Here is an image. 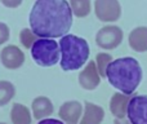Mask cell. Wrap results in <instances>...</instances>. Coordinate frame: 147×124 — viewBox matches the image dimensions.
<instances>
[{
    "label": "cell",
    "instance_id": "cell-1",
    "mask_svg": "<svg viewBox=\"0 0 147 124\" xmlns=\"http://www.w3.org/2000/svg\"><path fill=\"white\" fill-rule=\"evenodd\" d=\"M72 14L67 0H36L28 22L32 33L39 38H62L71 28Z\"/></svg>",
    "mask_w": 147,
    "mask_h": 124
},
{
    "label": "cell",
    "instance_id": "cell-2",
    "mask_svg": "<svg viewBox=\"0 0 147 124\" xmlns=\"http://www.w3.org/2000/svg\"><path fill=\"white\" fill-rule=\"evenodd\" d=\"M143 71L140 62L133 57H123L110 62L106 68V78L114 88L130 96L142 81Z\"/></svg>",
    "mask_w": 147,
    "mask_h": 124
},
{
    "label": "cell",
    "instance_id": "cell-3",
    "mask_svg": "<svg viewBox=\"0 0 147 124\" xmlns=\"http://www.w3.org/2000/svg\"><path fill=\"white\" fill-rule=\"evenodd\" d=\"M61 48V67L63 71H75L86 63L90 54L89 44L85 39L76 35L62 36L59 41Z\"/></svg>",
    "mask_w": 147,
    "mask_h": 124
},
{
    "label": "cell",
    "instance_id": "cell-4",
    "mask_svg": "<svg viewBox=\"0 0 147 124\" xmlns=\"http://www.w3.org/2000/svg\"><path fill=\"white\" fill-rule=\"evenodd\" d=\"M31 56L36 65L41 67H51L59 62L61 48L54 39L40 38L31 47Z\"/></svg>",
    "mask_w": 147,
    "mask_h": 124
},
{
    "label": "cell",
    "instance_id": "cell-5",
    "mask_svg": "<svg viewBox=\"0 0 147 124\" xmlns=\"http://www.w3.org/2000/svg\"><path fill=\"white\" fill-rule=\"evenodd\" d=\"M124 34L123 30L117 26L110 25V26H105L101 30L97 33L96 35V43L99 48L106 49V51H111L115 49L121 44Z\"/></svg>",
    "mask_w": 147,
    "mask_h": 124
},
{
    "label": "cell",
    "instance_id": "cell-6",
    "mask_svg": "<svg viewBox=\"0 0 147 124\" xmlns=\"http://www.w3.org/2000/svg\"><path fill=\"white\" fill-rule=\"evenodd\" d=\"M94 13L102 22H115L121 17V5L119 0H96Z\"/></svg>",
    "mask_w": 147,
    "mask_h": 124
},
{
    "label": "cell",
    "instance_id": "cell-7",
    "mask_svg": "<svg viewBox=\"0 0 147 124\" xmlns=\"http://www.w3.org/2000/svg\"><path fill=\"white\" fill-rule=\"evenodd\" d=\"M127 117L130 124H147V94L134 96L129 100Z\"/></svg>",
    "mask_w": 147,
    "mask_h": 124
},
{
    "label": "cell",
    "instance_id": "cell-8",
    "mask_svg": "<svg viewBox=\"0 0 147 124\" xmlns=\"http://www.w3.org/2000/svg\"><path fill=\"white\" fill-rule=\"evenodd\" d=\"M101 83V75L98 73V68L94 61L86 63V66L79 74V84L85 91H93Z\"/></svg>",
    "mask_w": 147,
    "mask_h": 124
},
{
    "label": "cell",
    "instance_id": "cell-9",
    "mask_svg": "<svg viewBox=\"0 0 147 124\" xmlns=\"http://www.w3.org/2000/svg\"><path fill=\"white\" fill-rule=\"evenodd\" d=\"M0 60L8 70H17L25 63V53L17 45H7L0 53Z\"/></svg>",
    "mask_w": 147,
    "mask_h": 124
},
{
    "label": "cell",
    "instance_id": "cell-10",
    "mask_svg": "<svg viewBox=\"0 0 147 124\" xmlns=\"http://www.w3.org/2000/svg\"><path fill=\"white\" fill-rule=\"evenodd\" d=\"M83 114V106L79 101H67L61 105L58 115L65 124H79Z\"/></svg>",
    "mask_w": 147,
    "mask_h": 124
},
{
    "label": "cell",
    "instance_id": "cell-11",
    "mask_svg": "<svg viewBox=\"0 0 147 124\" xmlns=\"http://www.w3.org/2000/svg\"><path fill=\"white\" fill-rule=\"evenodd\" d=\"M31 109H32L34 118L38 120L47 119V118H48L49 115L53 114V111H54L53 102L45 96L36 97V98L32 101Z\"/></svg>",
    "mask_w": 147,
    "mask_h": 124
},
{
    "label": "cell",
    "instance_id": "cell-12",
    "mask_svg": "<svg viewBox=\"0 0 147 124\" xmlns=\"http://www.w3.org/2000/svg\"><path fill=\"white\" fill-rule=\"evenodd\" d=\"M105 118V110L92 102H85L84 114L79 124H101Z\"/></svg>",
    "mask_w": 147,
    "mask_h": 124
},
{
    "label": "cell",
    "instance_id": "cell-13",
    "mask_svg": "<svg viewBox=\"0 0 147 124\" xmlns=\"http://www.w3.org/2000/svg\"><path fill=\"white\" fill-rule=\"evenodd\" d=\"M129 45L133 51L143 53L147 52V27H136L129 34Z\"/></svg>",
    "mask_w": 147,
    "mask_h": 124
},
{
    "label": "cell",
    "instance_id": "cell-14",
    "mask_svg": "<svg viewBox=\"0 0 147 124\" xmlns=\"http://www.w3.org/2000/svg\"><path fill=\"white\" fill-rule=\"evenodd\" d=\"M129 96L124 93H115L110 100V110L116 119H124L127 117V107Z\"/></svg>",
    "mask_w": 147,
    "mask_h": 124
},
{
    "label": "cell",
    "instance_id": "cell-15",
    "mask_svg": "<svg viewBox=\"0 0 147 124\" xmlns=\"http://www.w3.org/2000/svg\"><path fill=\"white\" fill-rule=\"evenodd\" d=\"M10 119L13 124H31V114L28 107L22 104H14L10 110Z\"/></svg>",
    "mask_w": 147,
    "mask_h": 124
},
{
    "label": "cell",
    "instance_id": "cell-16",
    "mask_svg": "<svg viewBox=\"0 0 147 124\" xmlns=\"http://www.w3.org/2000/svg\"><path fill=\"white\" fill-rule=\"evenodd\" d=\"M16 96V88L10 81L0 80V106H5Z\"/></svg>",
    "mask_w": 147,
    "mask_h": 124
},
{
    "label": "cell",
    "instance_id": "cell-17",
    "mask_svg": "<svg viewBox=\"0 0 147 124\" xmlns=\"http://www.w3.org/2000/svg\"><path fill=\"white\" fill-rule=\"evenodd\" d=\"M72 13L79 18H84L90 13V0H70Z\"/></svg>",
    "mask_w": 147,
    "mask_h": 124
},
{
    "label": "cell",
    "instance_id": "cell-18",
    "mask_svg": "<svg viewBox=\"0 0 147 124\" xmlns=\"http://www.w3.org/2000/svg\"><path fill=\"white\" fill-rule=\"evenodd\" d=\"M111 54L109 53H98L96 57V65H97V68H98V73L102 78H106V68L107 66L110 65V62H112Z\"/></svg>",
    "mask_w": 147,
    "mask_h": 124
},
{
    "label": "cell",
    "instance_id": "cell-19",
    "mask_svg": "<svg viewBox=\"0 0 147 124\" xmlns=\"http://www.w3.org/2000/svg\"><path fill=\"white\" fill-rule=\"evenodd\" d=\"M20 39H21L22 45L27 49H31V47L34 45V43L38 40V39H36V35L32 33V30H30V28H23L20 34Z\"/></svg>",
    "mask_w": 147,
    "mask_h": 124
},
{
    "label": "cell",
    "instance_id": "cell-20",
    "mask_svg": "<svg viewBox=\"0 0 147 124\" xmlns=\"http://www.w3.org/2000/svg\"><path fill=\"white\" fill-rule=\"evenodd\" d=\"M9 36H10V30L5 23L0 22V45L4 43H7L9 40Z\"/></svg>",
    "mask_w": 147,
    "mask_h": 124
},
{
    "label": "cell",
    "instance_id": "cell-21",
    "mask_svg": "<svg viewBox=\"0 0 147 124\" xmlns=\"http://www.w3.org/2000/svg\"><path fill=\"white\" fill-rule=\"evenodd\" d=\"M0 1L7 8H17L22 4V0H0Z\"/></svg>",
    "mask_w": 147,
    "mask_h": 124
},
{
    "label": "cell",
    "instance_id": "cell-22",
    "mask_svg": "<svg viewBox=\"0 0 147 124\" xmlns=\"http://www.w3.org/2000/svg\"><path fill=\"white\" fill-rule=\"evenodd\" d=\"M39 124H65L62 120H58V119H43L39 122Z\"/></svg>",
    "mask_w": 147,
    "mask_h": 124
},
{
    "label": "cell",
    "instance_id": "cell-23",
    "mask_svg": "<svg viewBox=\"0 0 147 124\" xmlns=\"http://www.w3.org/2000/svg\"><path fill=\"white\" fill-rule=\"evenodd\" d=\"M0 124H5V123H0Z\"/></svg>",
    "mask_w": 147,
    "mask_h": 124
}]
</instances>
